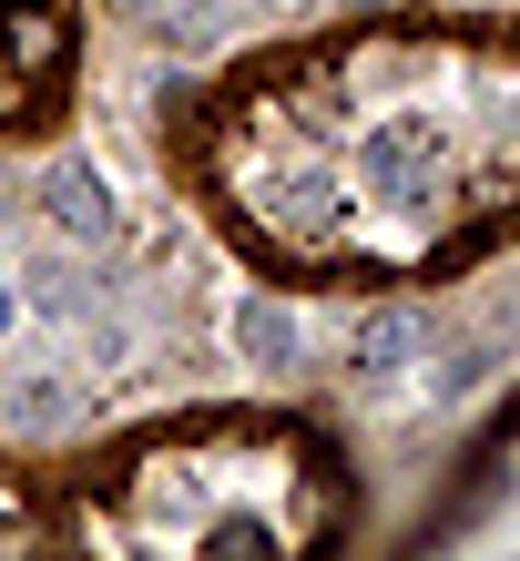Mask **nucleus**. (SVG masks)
<instances>
[{"instance_id":"obj_1","label":"nucleus","mask_w":520,"mask_h":561,"mask_svg":"<svg viewBox=\"0 0 520 561\" xmlns=\"http://www.w3.org/2000/svg\"><path fill=\"white\" fill-rule=\"evenodd\" d=\"M61 51H72V21H61L51 0H11V11H0V72L51 82V72H61Z\"/></svg>"},{"instance_id":"obj_6","label":"nucleus","mask_w":520,"mask_h":561,"mask_svg":"<svg viewBox=\"0 0 520 561\" xmlns=\"http://www.w3.org/2000/svg\"><path fill=\"white\" fill-rule=\"evenodd\" d=\"M31 296H42L51 317H61V307H92V286H82L72 266H61V255H42V266H31Z\"/></svg>"},{"instance_id":"obj_9","label":"nucleus","mask_w":520,"mask_h":561,"mask_svg":"<svg viewBox=\"0 0 520 561\" xmlns=\"http://www.w3.org/2000/svg\"><path fill=\"white\" fill-rule=\"evenodd\" d=\"M347 11H368V0H347Z\"/></svg>"},{"instance_id":"obj_8","label":"nucleus","mask_w":520,"mask_h":561,"mask_svg":"<svg viewBox=\"0 0 520 561\" xmlns=\"http://www.w3.org/2000/svg\"><path fill=\"white\" fill-rule=\"evenodd\" d=\"M11 327H21V296H11V276H0V337H11Z\"/></svg>"},{"instance_id":"obj_3","label":"nucleus","mask_w":520,"mask_h":561,"mask_svg":"<svg viewBox=\"0 0 520 561\" xmlns=\"http://www.w3.org/2000/svg\"><path fill=\"white\" fill-rule=\"evenodd\" d=\"M11 399H21V409H11V428H31V439L82 419V388H72V378H31V388H11Z\"/></svg>"},{"instance_id":"obj_2","label":"nucleus","mask_w":520,"mask_h":561,"mask_svg":"<svg viewBox=\"0 0 520 561\" xmlns=\"http://www.w3.org/2000/svg\"><path fill=\"white\" fill-rule=\"evenodd\" d=\"M42 215H51L72 245H103V236H113V194H103V174H92V163H72V153L42 174Z\"/></svg>"},{"instance_id":"obj_5","label":"nucleus","mask_w":520,"mask_h":561,"mask_svg":"<svg viewBox=\"0 0 520 561\" xmlns=\"http://www.w3.org/2000/svg\"><path fill=\"white\" fill-rule=\"evenodd\" d=\"M408 347H418V327H408V317H378L368 337H357V368H398Z\"/></svg>"},{"instance_id":"obj_7","label":"nucleus","mask_w":520,"mask_h":561,"mask_svg":"<svg viewBox=\"0 0 520 561\" xmlns=\"http://www.w3.org/2000/svg\"><path fill=\"white\" fill-rule=\"evenodd\" d=\"M245 357H266V368H286V357H297V337H286L276 307H245Z\"/></svg>"},{"instance_id":"obj_4","label":"nucleus","mask_w":520,"mask_h":561,"mask_svg":"<svg viewBox=\"0 0 520 561\" xmlns=\"http://www.w3.org/2000/svg\"><path fill=\"white\" fill-rule=\"evenodd\" d=\"M123 21L164 31V42H205V31H215V0H123Z\"/></svg>"}]
</instances>
